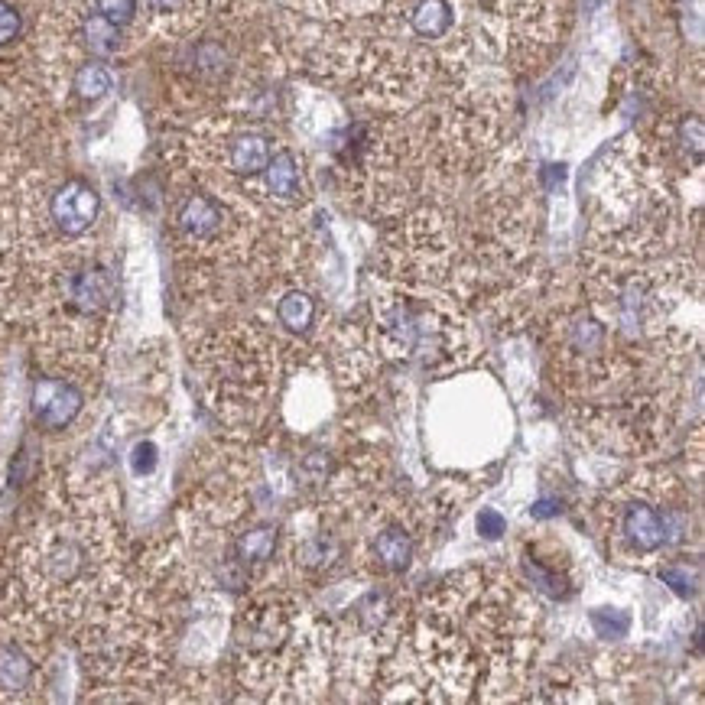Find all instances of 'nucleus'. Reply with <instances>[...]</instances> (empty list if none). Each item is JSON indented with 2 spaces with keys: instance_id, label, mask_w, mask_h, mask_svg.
Wrapping results in <instances>:
<instances>
[{
  "instance_id": "f257e3e1",
  "label": "nucleus",
  "mask_w": 705,
  "mask_h": 705,
  "mask_svg": "<svg viewBox=\"0 0 705 705\" xmlns=\"http://www.w3.org/2000/svg\"><path fill=\"white\" fill-rule=\"evenodd\" d=\"M533 608L514 582L494 572H462L429 598L416 657L433 699H507L524 683L533 654Z\"/></svg>"
},
{
  "instance_id": "f03ea898",
  "label": "nucleus",
  "mask_w": 705,
  "mask_h": 705,
  "mask_svg": "<svg viewBox=\"0 0 705 705\" xmlns=\"http://www.w3.org/2000/svg\"><path fill=\"white\" fill-rule=\"evenodd\" d=\"M241 647L247 650V663L264 670L267 680L273 670V683L290 689V699H306V689L319 683L325 663L322 634L293 602L257 608L244 628Z\"/></svg>"
},
{
  "instance_id": "7ed1b4c3",
  "label": "nucleus",
  "mask_w": 705,
  "mask_h": 705,
  "mask_svg": "<svg viewBox=\"0 0 705 705\" xmlns=\"http://www.w3.org/2000/svg\"><path fill=\"white\" fill-rule=\"evenodd\" d=\"M374 338L384 355L397 361H439L462 342V319L446 296L387 293L374 299Z\"/></svg>"
},
{
  "instance_id": "20e7f679",
  "label": "nucleus",
  "mask_w": 705,
  "mask_h": 705,
  "mask_svg": "<svg viewBox=\"0 0 705 705\" xmlns=\"http://www.w3.org/2000/svg\"><path fill=\"white\" fill-rule=\"evenodd\" d=\"M637 481V478H634ZM611 546L624 559H647L667 550L689 527V514L663 498V485H637L615 494L605 507Z\"/></svg>"
},
{
  "instance_id": "39448f33",
  "label": "nucleus",
  "mask_w": 705,
  "mask_h": 705,
  "mask_svg": "<svg viewBox=\"0 0 705 705\" xmlns=\"http://www.w3.org/2000/svg\"><path fill=\"white\" fill-rule=\"evenodd\" d=\"M91 566H95V559H91L88 543L69 530H52L36 556L39 579L52 585V589H75V585H82L91 576Z\"/></svg>"
},
{
  "instance_id": "423d86ee",
  "label": "nucleus",
  "mask_w": 705,
  "mask_h": 705,
  "mask_svg": "<svg viewBox=\"0 0 705 705\" xmlns=\"http://www.w3.org/2000/svg\"><path fill=\"white\" fill-rule=\"evenodd\" d=\"M59 296H62V306L69 309L72 316L98 319L114 306V296H117L114 273L101 264H82L65 273Z\"/></svg>"
},
{
  "instance_id": "0eeeda50",
  "label": "nucleus",
  "mask_w": 705,
  "mask_h": 705,
  "mask_svg": "<svg viewBox=\"0 0 705 705\" xmlns=\"http://www.w3.org/2000/svg\"><path fill=\"white\" fill-rule=\"evenodd\" d=\"M49 215L65 238H82L101 215V195L82 179H69L56 189L49 202Z\"/></svg>"
},
{
  "instance_id": "6e6552de",
  "label": "nucleus",
  "mask_w": 705,
  "mask_h": 705,
  "mask_svg": "<svg viewBox=\"0 0 705 705\" xmlns=\"http://www.w3.org/2000/svg\"><path fill=\"white\" fill-rule=\"evenodd\" d=\"M82 390L62 377H39L33 384V420L43 429H65L82 413Z\"/></svg>"
},
{
  "instance_id": "1a4fd4ad",
  "label": "nucleus",
  "mask_w": 705,
  "mask_h": 705,
  "mask_svg": "<svg viewBox=\"0 0 705 705\" xmlns=\"http://www.w3.org/2000/svg\"><path fill=\"white\" fill-rule=\"evenodd\" d=\"M416 553L413 533L403 524H384L377 533H371V559L374 569L387 572V576H400L407 572Z\"/></svg>"
},
{
  "instance_id": "9d476101",
  "label": "nucleus",
  "mask_w": 705,
  "mask_h": 705,
  "mask_svg": "<svg viewBox=\"0 0 705 705\" xmlns=\"http://www.w3.org/2000/svg\"><path fill=\"white\" fill-rule=\"evenodd\" d=\"M179 231L192 241H212L225 228V208L212 195L195 192L179 205Z\"/></svg>"
},
{
  "instance_id": "9b49d317",
  "label": "nucleus",
  "mask_w": 705,
  "mask_h": 705,
  "mask_svg": "<svg viewBox=\"0 0 705 705\" xmlns=\"http://www.w3.org/2000/svg\"><path fill=\"white\" fill-rule=\"evenodd\" d=\"M270 156H273L270 137L257 134V130H244V134H238L228 143V166H231V173H238V176L264 173Z\"/></svg>"
},
{
  "instance_id": "f8f14e48",
  "label": "nucleus",
  "mask_w": 705,
  "mask_h": 705,
  "mask_svg": "<svg viewBox=\"0 0 705 705\" xmlns=\"http://www.w3.org/2000/svg\"><path fill=\"white\" fill-rule=\"evenodd\" d=\"M407 23L416 36L423 39H442L452 33L455 26V10L449 0H413Z\"/></svg>"
},
{
  "instance_id": "ddd939ff",
  "label": "nucleus",
  "mask_w": 705,
  "mask_h": 705,
  "mask_svg": "<svg viewBox=\"0 0 705 705\" xmlns=\"http://www.w3.org/2000/svg\"><path fill=\"white\" fill-rule=\"evenodd\" d=\"M33 660L23 647L17 644H0V693L17 696L33 683Z\"/></svg>"
},
{
  "instance_id": "4468645a",
  "label": "nucleus",
  "mask_w": 705,
  "mask_h": 705,
  "mask_svg": "<svg viewBox=\"0 0 705 705\" xmlns=\"http://www.w3.org/2000/svg\"><path fill=\"white\" fill-rule=\"evenodd\" d=\"M264 176H267L270 195H277V199H283V202H293V199H299V192H303V169H299L293 153L270 156Z\"/></svg>"
},
{
  "instance_id": "2eb2a0df",
  "label": "nucleus",
  "mask_w": 705,
  "mask_h": 705,
  "mask_svg": "<svg viewBox=\"0 0 705 705\" xmlns=\"http://www.w3.org/2000/svg\"><path fill=\"white\" fill-rule=\"evenodd\" d=\"M277 319L290 332H306L312 325V319H316V299H312L309 293H303V290L286 293L280 299V306H277Z\"/></svg>"
},
{
  "instance_id": "dca6fc26",
  "label": "nucleus",
  "mask_w": 705,
  "mask_h": 705,
  "mask_svg": "<svg viewBox=\"0 0 705 705\" xmlns=\"http://www.w3.org/2000/svg\"><path fill=\"white\" fill-rule=\"evenodd\" d=\"M114 88V72L104 62H85L75 72V95L82 101H98Z\"/></svg>"
},
{
  "instance_id": "f3484780",
  "label": "nucleus",
  "mask_w": 705,
  "mask_h": 705,
  "mask_svg": "<svg viewBox=\"0 0 705 705\" xmlns=\"http://www.w3.org/2000/svg\"><path fill=\"white\" fill-rule=\"evenodd\" d=\"M82 33H85V46L95 52V56H114L117 46H121V26L108 23L104 17H98V13H91L85 20Z\"/></svg>"
},
{
  "instance_id": "a211bd4d",
  "label": "nucleus",
  "mask_w": 705,
  "mask_h": 705,
  "mask_svg": "<svg viewBox=\"0 0 705 705\" xmlns=\"http://www.w3.org/2000/svg\"><path fill=\"white\" fill-rule=\"evenodd\" d=\"M273 546H277V530L273 527H257L241 533L238 540V556L244 563H264V559L273 556Z\"/></svg>"
},
{
  "instance_id": "6ab92c4d",
  "label": "nucleus",
  "mask_w": 705,
  "mask_h": 705,
  "mask_svg": "<svg viewBox=\"0 0 705 705\" xmlns=\"http://www.w3.org/2000/svg\"><path fill=\"white\" fill-rule=\"evenodd\" d=\"M95 13L124 30L137 17V0H95Z\"/></svg>"
},
{
  "instance_id": "aec40b11",
  "label": "nucleus",
  "mask_w": 705,
  "mask_h": 705,
  "mask_svg": "<svg viewBox=\"0 0 705 705\" xmlns=\"http://www.w3.org/2000/svg\"><path fill=\"white\" fill-rule=\"evenodd\" d=\"M23 30V17H20V10L10 4V0H0V49L10 46L13 39L20 36Z\"/></svg>"
},
{
  "instance_id": "412c9836",
  "label": "nucleus",
  "mask_w": 705,
  "mask_h": 705,
  "mask_svg": "<svg viewBox=\"0 0 705 705\" xmlns=\"http://www.w3.org/2000/svg\"><path fill=\"white\" fill-rule=\"evenodd\" d=\"M660 576H663V582H670L673 589L680 592L683 598H689V595L696 592V576L689 572V566H676V563H673V566L663 569Z\"/></svg>"
},
{
  "instance_id": "4be33fe9",
  "label": "nucleus",
  "mask_w": 705,
  "mask_h": 705,
  "mask_svg": "<svg viewBox=\"0 0 705 705\" xmlns=\"http://www.w3.org/2000/svg\"><path fill=\"white\" fill-rule=\"evenodd\" d=\"M130 468H134L137 475H150L153 468H156V446L153 442H140V446L134 449V455H130Z\"/></svg>"
},
{
  "instance_id": "5701e85b",
  "label": "nucleus",
  "mask_w": 705,
  "mask_h": 705,
  "mask_svg": "<svg viewBox=\"0 0 705 705\" xmlns=\"http://www.w3.org/2000/svg\"><path fill=\"white\" fill-rule=\"evenodd\" d=\"M478 530H481V537L498 540L501 533L507 530V524H504V517H501L498 511H481V517H478Z\"/></svg>"
},
{
  "instance_id": "b1692460",
  "label": "nucleus",
  "mask_w": 705,
  "mask_h": 705,
  "mask_svg": "<svg viewBox=\"0 0 705 705\" xmlns=\"http://www.w3.org/2000/svg\"><path fill=\"white\" fill-rule=\"evenodd\" d=\"M189 0H150V7L153 13H179V10H186Z\"/></svg>"
},
{
  "instance_id": "393cba45",
  "label": "nucleus",
  "mask_w": 705,
  "mask_h": 705,
  "mask_svg": "<svg viewBox=\"0 0 705 705\" xmlns=\"http://www.w3.org/2000/svg\"><path fill=\"white\" fill-rule=\"evenodd\" d=\"M550 514H556L553 501H543V504H537V507H533V517H550Z\"/></svg>"
}]
</instances>
